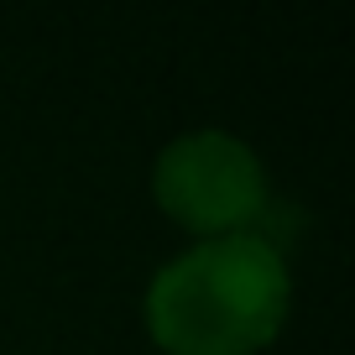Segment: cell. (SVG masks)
Returning <instances> with one entry per match:
<instances>
[{
  "instance_id": "1",
  "label": "cell",
  "mask_w": 355,
  "mask_h": 355,
  "mask_svg": "<svg viewBox=\"0 0 355 355\" xmlns=\"http://www.w3.org/2000/svg\"><path fill=\"white\" fill-rule=\"evenodd\" d=\"M288 272L256 235L209 241L157 272L146 319L173 355H245L282 324Z\"/></svg>"
},
{
  "instance_id": "2",
  "label": "cell",
  "mask_w": 355,
  "mask_h": 355,
  "mask_svg": "<svg viewBox=\"0 0 355 355\" xmlns=\"http://www.w3.org/2000/svg\"><path fill=\"white\" fill-rule=\"evenodd\" d=\"M157 199L193 230H230L261 209V167L220 131L183 136L157 162Z\"/></svg>"
}]
</instances>
